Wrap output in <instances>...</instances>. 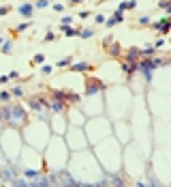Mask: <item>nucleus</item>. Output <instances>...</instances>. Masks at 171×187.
<instances>
[{"label": "nucleus", "instance_id": "1", "mask_svg": "<svg viewBox=\"0 0 171 187\" xmlns=\"http://www.w3.org/2000/svg\"><path fill=\"white\" fill-rule=\"evenodd\" d=\"M4 121L11 125V127H22V125H26V112L22 105H6L4 108Z\"/></svg>", "mask_w": 171, "mask_h": 187}, {"label": "nucleus", "instance_id": "2", "mask_svg": "<svg viewBox=\"0 0 171 187\" xmlns=\"http://www.w3.org/2000/svg\"><path fill=\"white\" fill-rule=\"evenodd\" d=\"M154 60H143V62H137V71H141V75L146 77V82H150L152 80V73H154Z\"/></svg>", "mask_w": 171, "mask_h": 187}, {"label": "nucleus", "instance_id": "3", "mask_svg": "<svg viewBox=\"0 0 171 187\" xmlns=\"http://www.w3.org/2000/svg\"><path fill=\"white\" fill-rule=\"evenodd\" d=\"M17 13H19L22 17H30V15L34 13V4H32V2H24V4L17 7Z\"/></svg>", "mask_w": 171, "mask_h": 187}, {"label": "nucleus", "instance_id": "4", "mask_svg": "<svg viewBox=\"0 0 171 187\" xmlns=\"http://www.w3.org/2000/svg\"><path fill=\"white\" fill-rule=\"evenodd\" d=\"M120 22H124V11L115 9V13L111 15V20H105V26H115V24H120Z\"/></svg>", "mask_w": 171, "mask_h": 187}, {"label": "nucleus", "instance_id": "5", "mask_svg": "<svg viewBox=\"0 0 171 187\" xmlns=\"http://www.w3.org/2000/svg\"><path fill=\"white\" fill-rule=\"evenodd\" d=\"M103 88H105V86H103L101 82H96V80H92V82H90V84L86 86V95H94V93H101Z\"/></svg>", "mask_w": 171, "mask_h": 187}, {"label": "nucleus", "instance_id": "6", "mask_svg": "<svg viewBox=\"0 0 171 187\" xmlns=\"http://www.w3.org/2000/svg\"><path fill=\"white\" fill-rule=\"evenodd\" d=\"M122 71L126 75H133L135 71H137V60H126V62H122Z\"/></svg>", "mask_w": 171, "mask_h": 187}, {"label": "nucleus", "instance_id": "7", "mask_svg": "<svg viewBox=\"0 0 171 187\" xmlns=\"http://www.w3.org/2000/svg\"><path fill=\"white\" fill-rule=\"evenodd\" d=\"M92 69V65H90V62H75L73 67H71V71H75V73H86V71H90Z\"/></svg>", "mask_w": 171, "mask_h": 187}, {"label": "nucleus", "instance_id": "8", "mask_svg": "<svg viewBox=\"0 0 171 187\" xmlns=\"http://www.w3.org/2000/svg\"><path fill=\"white\" fill-rule=\"evenodd\" d=\"M28 108H30L32 112H41V108H43L41 97H32V99H28Z\"/></svg>", "mask_w": 171, "mask_h": 187}, {"label": "nucleus", "instance_id": "9", "mask_svg": "<svg viewBox=\"0 0 171 187\" xmlns=\"http://www.w3.org/2000/svg\"><path fill=\"white\" fill-rule=\"evenodd\" d=\"M152 26H154V28H156L160 34H165V32H167V28H169V17H165L163 22H158V24H152Z\"/></svg>", "mask_w": 171, "mask_h": 187}, {"label": "nucleus", "instance_id": "10", "mask_svg": "<svg viewBox=\"0 0 171 187\" xmlns=\"http://www.w3.org/2000/svg\"><path fill=\"white\" fill-rule=\"evenodd\" d=\"M107 45H109V54L111 56H120V52H122V47L118 45V43H113V41H105Z\"/></svg>", "mask_w": 171, "mask_h": 187}, {"label": "nucleus", "instance_id": "11", "mask_svg": "<svg viewBox=\"0 0 171 187\" xmlns=\"http://www.w3.org/2000/svg\"><path fill=\"white\" fill-rule=\"evenodd\" d=\"M13 174H17V172H13L11 168H4V170L0 172V179H2L4 183H9V181H11V176H13Z\"/></svg>", "mask_w": 171, "mask_h": 187}, {"label": "nucleus", "instance_id": "12", "mask_svg": "<svg viewBox=\"0 0 171 187\" xmlns=\"http://www.w3.org/2000/svg\"><path fill=\"white\" fill-rule=\"evenodd\" d=\"M62 30H64V34H66V37H77V34H79V30L71 28V26H62Z\"/></svg>", "mask_w": 171, "mask_h": 187}, {"label": "nucleus", "instance_id": "13", "mask_svg": "<svg viewBox=\"0 0 171 187\" xmlns=\"http://www.w3.org/2000/svg\"><path fill=\"white\" fill-rule=\"evenodd\" d=\"M141 54L146 56V58H150V56H154V54H156V47L148 45V47H143V50H141Z\"/></svg>", "mask_w": 171, "mask_h": 187}, {"label": "nucleus", "instance_id": "14", "mask_svg": "<svg viewBox=\"0 0 171 187\" xmlns=\"http://www.w3.org/2000/svg\"><path fill=\"white\" fill-rule=\"evenodd\" d=\"M137 58H139V50H137V47L128 50V54H126V60H137Z\"/></svg>", "mask_w": 171, "mask_h": 187}, {"label": "nucleus", "instance_id": "15", "mask_svg": "<svg viewBox=\"0 0 171 187\" xmlns=\"http://www.w3.org/2000/svg\"><path fill=\"white\" fill-rule=\"evenodd\" d=\"M92 30H90V28H84V30H79V34H77V37H82V39H92Z\"/></svg>", "mask_w": 171, "mask_h": 187}, {"label": "nucleus", "instance_id": "16", "mask_svg": "<svg viewBox=\"0 0 171 187\" xmlns=\"http://www.w3.org/2000/svg\"><path fill=\"white\" fill-rule=\"evenodd\" d=\"M11 47H13L11 41H2V50L0 52H2V54H11Z\"/></svg>", "mask_w": 171, "mask_h": 187}, {"label": "nucleus", "instance_id": "17", "mask_svg": "<svg viewBox=\"0 0 171 187\" xmlns=\"http://www.w3.org/2000/svg\"><path fill=\"white\" fill-rule=\"evenodd\" d=\"M71 24H73V17H71V15H64L60 20V26H71Z\"/></svg>", "mask_w": 171, "mask_h": 187}, {"label": "nucleus", "instance_id": "18", "mask_svg": "<svg viewBox=\"0 0 171 187\" xmlns=\"http://www.w3.org/2000/svg\"><path fill=\"white\" fill-rule=\"evenodd\" d=\"M62 183H66V185H77L73 179H71V174H64V172H62Z\"/></svg>", "mask_w": 171, "mask_h": 187}, {"label": "nucleus", "instance_id": "19", "mask_svg": "<svg viewBox=\"0 0 171 187\" xmlns=\"http://www.w3.org/2000/svg\"><path fill=\"white\" fill-rule=\"evenodd\" d=\"M11 95L22 97V95H24V88H22V86H13V88H11Z\"/></svg>", "mask_w": 171, "mask_h": 187}, {"label": "nucleus", "instance_id": "20", "mask_svg": "<svg viewBox=\"0 0 171 187\" xmlns=\"http://www.w3.org/2000/svg\"><path fill=\"white\" fill-rule=\"evenodd\" d=\"M51 71H53V67H51V65H43V67H41V73H43V75H49Z\"/></svg>", "mask_w": 171, "mask_h": 187}, {"label": "nucleus", "instance_id": "21", "mask_svg": "<svg viewBox=\"0 0 171 187\" xmlns=\"http://www.w3.org/2000/svg\"><path fill=\"white\" fill-rule=\"evenodd\" d=\"M13 185H17V187H26V185H30L28 181H24V179H15V181H11Z\"/></svg>", "mask_w": 171, "mask_h": 187}, {"label": "nucleus", "instance_id": "22", "mask_svg": "<svg viewBox=\"0 0 171 187\" xmlns=\"http://www.w3.org/2000/svg\"><path fill=\"white\" fill-rule=\"evenodd\" d=\"M160 9H165V11L169 13L171 11V2H169V0H160Z\"/></svg>", "mask_w": 171, "mask_h": 187}, {"label": "nucleus", "instance_id": "23", "mask_svg": "<svg viewBox=\"0 0 171 187\" xmlns=\"http://www.w3.org/2000/svg\"><path fill=\"white\" fill-rule=\"evenodd\" d=\"M150 22H152V20H150V15H141V17H139V24H141V26H148Z\"/></svg>", "mask_w": 171, "mask_h": 187}, {"label": "nucleus", "instance_id": "24", "mask_svg": "<svg viewBox=\"0 0 171 187\" xmlns=\"http://www.w3.org/2000/svg\"><path fill=\"white\" fill-rule=\"evenodd\" d=\"M69 65H71V58H62V60H58L56 67H69Z\"/></svg>", "mask_w": 171, "mask_h": 187}, {"label": "nucleus", "instance_id": "25", "mask_svg": "<svg viewBox=\"0 0 171 187\" xmlns=\"http://www.w3.org/2000/svg\"><path fill=\"white\" fill-rule=\"evenodd\" d=\"M47 4H49V0H37V2H34V7H39V9L47 7Z\"/></svg>", "mask_w": 171, "mask_h": 187}, {"label": "nucleus", "instance_id": "26", "mask_svg": "<svg viewBox=\"0 0 171 187\" xmlns=\"http://www.w3.org/2000/svg\"><path fill=\"white\" fill-rule=\"evenodd\" d=\"M24 174L28 176V179H34V176H37V174H41V172H37V170H26Z\"/></svg>", "mask_w": 171, "mask_h": 187}, {"label": "nucleus", "instance_id": "27", "mask_svg": "<svg viewBox=\"0 0 171 187\" xmlns=\"http://www.w3.org/2000/svg\"><path fill=\"white\" fill-rule=\"evenodd\" d=\"M43 41H47V43H49V41H56V34H53V32H47V34H45V39H43Z\"/></svg>", "mask_w": 171, "mask_h": 187}, {"label": "nucleus", "instance_id": "28", "mask_svg": "<svg viewBox=\"0 0 171 187\" xmlns=\"http://www.w3.org/2000/svg\"><path fill=\"white\" fill-rule=\"evenodd\" d=\"M124 181H122V176H113L111 179V185H122Z\"/></svg>", "mask_w": 171, "mask_h": 187}, {"label": "nucleus", "instance_id": "29", "mask_svg": "<svg viewBox=\"0 0 171 187\" xmlns=\"http://www.w3.org/2000/svg\"><path fill=\"white\" fill-rule=\"evenodd\" d=\"M28 26H30V24H19V26H17V28H15V32H24L26 28H28Z\"/></svg>", "mask_w": 171, "mask_h": 187}, {"label": "nucleus", "instance_id": "30", "mask_svg": "<svg viewBox=\"0 0 171 187\" xmlns=\"http://www.w3.org/2000/svg\"><path fill=\"white\" fill-rule=\"evenodd\" d=\"M9 99H11V95H9V93H0V101H9Z\"/></svg>", "mask_w": 171, "mask_h": 187}, {"label": "nucleus", "instance_id": "31", "mask_svg": "<svg viewBox=\"0 0 171 187\" xmlns=\"http://www.w3.org/2000/svg\"><path fill=\"white\" fill-rule=\"evenodd\" d=\"M9 11H11V7H0V15H6Z\"/></svg>", "mask_w": 171, "mask_h": 187}, {"label": "nucleus", "instance_id": "32", "mask_svg": "<svg viewBox=\"0 0 171 187\" xmlns=\"http://www.w3.org/2000/svg\"><path fill=\"white\" fill-rule=\"evenodd\" d=\"M135 7H137V2H135V0H128V2H126V9H135Z\"/></svg>", "mask_w": 171, "mask_h": 187}, {"label": "nucleus", "instance_id": "33", "mask_svg": "<svg viewBox=\"0 0 171 187\" xmlns=\"http://www.w3.org/2000/svg\"><path fill=\"white\" fill-rule=\"evenodd\" d=\"M96 24H105V15H96Z\"/></svg>", "mask_w": 171, "mask_h": 187}, {"label": "nucleus", "instance_id": "34", "mask_svg": "<svg viewBox=\"0 0 171 187\" xmlns=\"http://www.w3.org/2000/svg\"><path fill=\"white\" fill-rule=\"evenodd\" d=\"M15 77H19V73H17V71H11V73H9V80H15Z\"/></svg>", "mask_w": 171, "mask_h": 187}, {"label": "nucleus", "instance_id": "35", "mask_svg": "<svg viewBox=\"0 0 171 187\" xmlns=\"http://www.w3.org/2000/svg\"><path fill=\"white\" fill-rule=\"evenodd\" d=\"M79 17H82V20H86V17H90V11H82V13H79Z\"/></svg>", "mask_w": 171, "mask_h": 187}, {"label": "nucleus", "instance_id": "36", "mask_svg": "<svg viewBox=\"0 0 171 187\" xmlns=\"http://www.w3.org/2000/svg\"><path fill=\"white\" fill-rule=\"evenodd\" d=\"M32 62H43V56H41V54H37V56H34V60H32Z\"/></svg>", "mask_w": 171, "mask_h": 187}, {"label": "nucleus", "instance_id": "37", "mask_svg": "<svg viewBox=\"0 0 171 187\" xmlns=\"http://www.w3.org/2000/svg\"><path fill=\"white\" fill-rule=\"evenodd\" d=\"M6 80H9V75H2V77H0V84H4Z\"/></svg>", "mask_w": 171, "mask_h": 187}, {"label": "nucleus", "instance_id": "38", "mask_svg": "<svg viewBox=\"0 0 171 187\" xmlns=\"http://www.w3.org/2000/svg\"><path fill=\"white\" fill-rule=\"evenodd\" d=\"M69 2H71V4H79L82 0H69Z\"/></svg>", "mask_w": 171, "mask_h": 187}, {"label": "nucleus", "instance_id": "39", "mask_svg": "<svg viewBox=\"0 0 171 187\" xmlns=\"http://www.w3.org/2000/svg\"><path fill=\"white\" fill-rule=\"evenodd\" d=\"M2 41H4V39H2V37H0V45H2Z\"/></svg>", "mask_w": 171, "mask_h": 187}]
</instances>
